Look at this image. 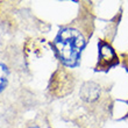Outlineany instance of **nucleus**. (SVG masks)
<instances>
[{"label":"nucleus","instance_id":"7ed1b4c3","mask_svg":"<svg viewBox=\"0 0 128 128\" xmlns=\"http://www.w3.org/2000/svg\"><path fill=\"white\" fill-rule=\"evenodd\" d=\"M79 96L86 102H92L100 96V86L94 82H86L82 86Z\"/></svg>","mask_w":128,"mask_h":128},{"label":"nucleus","instance_id":"20e7f679","mask_svg":"<svg viewBox=\"0 0 128 128\" xmlns=\"http://www.w3.org/2000/svg\"><path fill=\"white\" fill-rule=\"evenodd\" d=\"M7 84V69L5 65L0 63V92L4 90V88Z\"/></svg>","mask_w":128,"mask_h":128},{"label":"nucleus","instance_id":"f257e3e1","mask_svg":"<svg viewBox=\"0 0 128 128\" xmlns=\"http://www.w3.org/2000/svg\"><path fill=\"white\" fill-rule=\"evenodd\" d=\"M58 57L68 66L77 65L82 50L85 47V38L80 32L74 28H63L54 41Z\"/></svg>","mask_w":128,"mask_h":128},{"label":"nucleus","instance_id":"f03ea898","mask_svg":"<svg viewBox=\"0 0 128 128\" xmlns=\"http://www.w3.org/2000/svg\"><path fill=\"white\" fill-rule=\"evenodd\" d=\"M118 63V56L112 49L110 44L100 42L99 43V62L98 68L101 69H108Z\"/></svg>","mask_w":128,"mask_h":128},{"label":"nucleus","instance_id":"39448f33","mask_svg":"<svg viewBox=\"0 0 128 128\" xmlns=\"http://www.w3.org/2000/svg\"><path fill=\"white\" fill-rule=\"evenodd\" d=\"M29 128H38L37 126H32V127H29Z\"/></svg>","mask_w":128,"mask_h":128}]
</instances>
